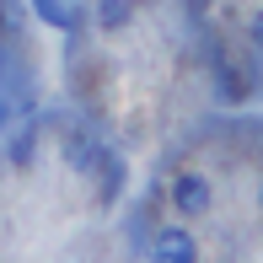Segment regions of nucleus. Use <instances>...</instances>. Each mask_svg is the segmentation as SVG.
Here are the masks:
<instances>
[{"instance_id": "423d86ee", "label": "nucleus", "mask_w": 263, "mask_h": 263, "mask_svg": "<svg viewBox=\"0 0 263 263\" xmlns=\"http://www.w3.org/2000/svg\"><path fill=\"white\" fill-rule=\"evenodd\" d=\"M97 22H102L107 32L124 27V22H129V0H102V6H97Z\"/></svg>"}, {"instance_id": "20e7f679", "label": "nucleus", "mask_w": 263, "mask_h": 263, "mask_svg": "<svg viewBox=\"0 0 263 263\" xmlns=\"http://www.w3.org/2000/svg\"><path fill=\"white\" fill-rule=\"evenodd\" d=\"M32 11H38V22H49V27H76V11L65 6V0H32Z\"/></svg>"}, {"instance_id": "7ed1b4c3", "label": "nucleus", "mask_w": 263, "mask_h": 263, "mask_svg": "<svg viewBox=\"0 0 263 263\" xmlns=\"http://www.w3.org/2000/svg\"><path fill=\"white\" fill-rule=\"evenodd\" d=\"M97 156H102V145L91 140V129H70V135H65V161L76 166V172H91Z\"/></svg>"}, {"instance_id": "f257e3e1", "label": "nucleus", "mask_w": 263, "mask_h": 263, "mask_svg": "<svg viewBox=\"0 0 263 263\" xmlns=\"http://www.w3.org/2000/svg\"><path fill=\"white\" fill-rule=\"evenodd\" d=\"M151 263H199V242L188 236V226H161L151 236Z\"/></svg>"}, {"instance_id": "0eeeda50", "label": "nucleus", "mask_w": 263, "mask_h": 263, "mask_svg": "<svg viewBox=\"0 0 263 263\" xmlns=\"http://www.w3.org/2000/svg\"><path fill=\"white\" fill-rule=\"evenodd\" d=\"M253 43H258V49H263V11H258V16H253Z\"/></svg>"}, {"instance_id": "6e6552de", "label": "nucleus", "mask_w": 263, "mask_h": 263, "mask_svg": "<svg viewBox=\"0 0 263 263\" xmlns=\"http://www.w3.org/2000/svg\"><path fill=\"white\" fill-rule=\"evenodd\" d=\"M258 204H263V188H258Z\"/></svg>"}, {"instance_id": "39448f33", "label": "nucleus", "mask_w": 263, "mask_h": 263, "mask_svg": "<svg viewBox=\"0 0 263 263\" xmlns=\"http://www.w3.org/2000/svg\"><path fill=\"white\" fill-rule=\"evenodd\" d=\"M11 161H16V166H27V161H32V124H27V118L11 129Z\"/></svg>"}, {"instance_id": "f03ea898", "label": "nucleus", "mask_w": 263, "mask_h": 263, "mask_svg": "<svg viewBox=\"0 0 263 263\" xmlns=\"http://www.w3.org/2000/svg\"><path fill=\"white\" fill-rule=\"evenodd\" d=\"M172 210L183 215V220L204 215V210H210V177H199V172H177V177H172Z\"/></svg>"}]
</instances>
